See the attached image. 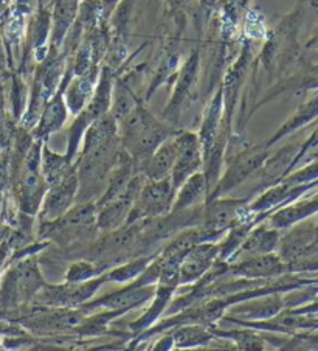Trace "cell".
I'll list each match as a JSON object with an SVG mask.
<instances>
[{
  "label": "cell",
  "mask_w": 318,
  "mask_h": 351,
  "mask_svg": "<svg viewBox=\"0 0 318 351\" xmlns=\"http://www.w3.org/2000/svg\"><path fill=\"white\" fill-rule=\"evenodd\" d=\"M315 115H318V95H317L314 99H310L309 103L303 104V106L298 109V112H297L295 115H293L292 119L289 120V121L286 123V125L282 126L278 132L275 134V137L269 140L266 146L273 145V143L276 142V140H280L282 136H286L287 132H292V131L298 130L299 126H303L304 123H308L309 120L314 119Z\"/></svg>",
  "instance_id": "25"
},
{
  "label": "cell",
  "mask_w": 318,
  "mask_h": 351,
  "mask_svg": "<svg viewBox=\"0 0 318 351\" xmlns=\"http://www.w3.org/2000/svg\"><path fill=\"white\" fill-rule=\"evenodd\" d=\"M309 47H315V49H318V32L314 38H312V40L309 43Z\"/></svg>",
  "instance_id": "31"
},
{
  "label": "cell",
  "mask_w": 318,
  "mask_h": 351,
  "mask_svg": "<svg viewBox=\"0 0 318 351\" xmlns=\"http://www.w3.org/2000/svg\"><path fill=\"white\" fill-rule=\"evenodd\" d=\"M3 11H5V10H0V17H2V13H3Z\"/></svg>",
  "instance_id": "34"
},
{
  "label": "cell",
  "mask_w": 318,
  "mask_h": 351,
  "mask_svg": "<svg viewBox=\"0 0 318 351\" xmlns=\"http://www.w3.org/2000/svg\"><path fill=\"white\" fill-rule=\"evenodd\" d=\"M67 119V106L62 98V89L56 93L55 98L47 101L45 109L40 112L39 125L33 131V137L36 140L50 136L51 132L61 130Z\"/></svg>",
  "instance_id": "17"
},
{
  "label": "cell",
  "mask_w": 318,
  "mask_h": 351,
  "mask_svg": "<svg viewBox=\"0 0 318 351\" xmlns=\"http://www.w3.org/2000/svg\"><path fill=\"white\" fill-rule=\"evenodd\" d=\"M318 210V199L309 202H299L295 206L286 207L282 210H278L272 218H270V227L273 229H286V227L295 224V222L308 218L312 213H315Z\"/></svg>",
  "instance_id": "21"
},
{
  "label": "cell",
  "mask_w": 318,
  "mask_h": 351,
  "mask_svg": "<svg viewBox=\"0 0 318 351\" xmlns=\"http://www.w3.org/2000/svg\"><path fill=\"white\" fill-rule=\"evenodd\" d=\"M44 285L38 263L33 258L23 260L5 275L0 286V305L10 309L23 305L32 300Z\"/></svg>",
  "instance_id": "2"
},
{
  "label": "cell",
  "mask_w": 318,
  "mask_h": 351,
  "mask_svg": "<svg viewBox=\"0 0 318 351\" xmlns=\"http://www.w3.org/2000/svg\"><path fill=\"white\" fill-rule=\"evenodd\" d=\"M175 160V142L174 137H169L152 153L148 159L138 165V171L148 180L167 179L173 171Z\"/></svg>",
  "instance_id": "13"
},
{
  "label": "cell",
  "mask_w": 318,
  "mask_h": 351,
  "mask_svg": "<svg viewBox=\"0 0 318 351\" xmlns=\"http://www.w3.org/2000/svg\"><path fill=\"white\" fill-rule=\"evenodd\" d=\"M247 206H249V197L247 199H210L208 206L205 207L202 213V229L208 232L211 238L219 233L230 230L233 226L239 224L241 215H243Z\"/></svg>",
  "instance_id": "7"
},
{
  "label": "cell",
  "mask_w": 318,
  "mask_h": 351,
  "mask_svg": "<svg viewBox=\"0 0 318 351\" xmlns=\"http://www.w3.org/2000/svg\"><path fill=\"white\" fill-rule=\"evenodd\" d=\"M213 335L228 337L232 339L241 350H262L264 348V339L258 336L256 331H249V330H241V331H217L211 330Z\"/></svg>",
  "instance_id": "26"
},
{
  "label": "cell",
  "mask_w": 318,
  "mask_h": 351,
  "mask_svg": "<svg viewBox=\"0 0 318 351\" xmlns=\"http://www.w3.org/2000/svg\"><path fill=\"white\" fill-rule=\"evenodd\" d=\"M40 153H42V157H40V171H42L45 184L47 186L55 185L56 182H60L62 176L69 171L73 163L69 159L67 154L60 156L53 153L49 146H44Z\"/></svg>",
  "instance_id": "20"
},
{
  "label": "cell",
  "mask_w": 318,
  "mask_h": 351,
  "mask_svg": "<svg viewBox=\"0 0 318 351\" xmlns=\"http://www.w3.org/2000/svg\"><path fill=\"white\" fill-rule=\"evenodd\" d=\"M219 256V244L202 241L190 249L180 263V285H190L202 278Z\"/></svg>",
  "instance_id": "11"
},
{
  "label": "cell",
  "mask_w": 318,
  "mask_h": 351,
  "mask_svg": "<svg viewBox=\"0 0 318 351\" xmlns=\"http://www.w3.org/2000/svg\"><path fill=\"white\" fill-rule=\"evenodd\" d=\"M266 298L261 300H252L249 303H243V305H236L232 308V313L239 315V317L245 319H258L266 320L272 319L278 315L282 308H284V298L280 295H264Z\"/></svg>",
  "instance_id": "18"
},
{
  "label": "cell",
  "mask_w": 318,
  "mask_h": 351,
  "mask_svg": "<svg viewBox=\"0 0 318 351\" xmlns=\"http://www.w3.org/2000/svg\"><path fill=\"white\" fill-rule=\"evenodd\" d=\"M175 142V160L173 171H171V182L174 190L178 191L179 186L185 180L197 173L202 168V146L199 142V136L194 132H179L174 136Z\"/></svg>",
  "instance_id": "8"
},
{
  "label": "cell",
  "mask_w": 318,
  "mask_h": 351,
  "mask_svg": "<svg viewBox=\"0 0 318 351\" xmlns=\"http://www.w3.org/2000/svg\"><path fill=\"white\" fill-rule=\"evenodd\" d=\"M11 0H0V10H7Z\"/></svg>",
  "instance_id": "32"
},
{
  "label": "cell",
  "mask_w": 318,
  "mask_h": 351,
  "mask_svg": "<svg viewBox=\"0 0 318 351\" xmlns=\"http://www.w3.org/2000/svg\"><path fill=\"white\" fill-rule=\"evenodd\" d=\"M156 258V255H143L138 258H132L126 261L125 265L117 266L112 269L110 272H104L108 282H117V283H125L135 280L138 275L149 266V263Z\"/></svg>",
  "instance_id": "24"
},
{
  "label": "cell",
  "mask_w": 318,
  "mask_h": 351,
  "mask_svg": "<svg viewBox=\"0 0 318 351\" xmlns=\"http://www.w3.org/2000/svg\"><path fill=\"white\" fill-rule=\"evenodd\" d=\"M173 2L174 3H182V2H184V0H173Z\"/></svg>",
  "instance_id": "33"
},
{
  "label": "cell",
  "mask_w": 318,
  "mask_h": 351,
  "mask_svg": "<svg viewBox=\"0 0 318 351\" xmlns=\"http://www.w3.org/2000/svg\"><path fill=\"white\" fill-rule=\"evenodd\" d=\"M106 282H108L106 274H101L95 278L87 280V282H66L60 286L44 285L36 292L34 298L40 305L50 308H78L82 303L89 302Z\"/></svg>",
  "instance_id": "4"
},
{
  "label": "cell",
  "mask_w": 318,
  "mask_h": 351,
  "mask_svg": "<svg viewBox=\"0 0 318 351\" xmlns=\"http://www.w3.org/2000/svg\"><path fill=\"white\" fill-rule=\"evenodd\" d=\"M289 265L282 261L280 255L273 252L247 256L239 261H234L228 266V272L232 275H238L247 280H261L267 277L289 272Z\"/></svg>",
  "instance_id": "10"
},
{
  "label": "cell",
  "mask_w": 318,
  "mask_h": 351,
  "mask_svg": "<svg viewBox=\"0 0 318 351\" xmlns=\"http://www.w3.org/2000/svg\"><path fill=\"white\" fill-rule=\"evenodd\" d=\"M267 156V146H255V148H249L244 151V153L234 157V160L232 162V165L228 167L227 173L223 174V178L216 184L215 190L210 193V199L225 195L227 191L236 189V186L245 182L247 179H250L252 176L264 165Z\"/></svg>",
  "instance_id": "5"
},
{
  "label": "cell",
  "mask_w": 318,
  "mask_h": 351,
  "mask_svg": "<svg viewBox=\"0 0 318 351\" xmlns=\"http://www.w3.org/2000/svg\"><path fill=\"white\" fill-rule=\"evenodd\" d=\"M173 343H174V339H173V336L171 335H168V336H164L160 342H157V350H169L171 347H173Z\"/></svg>",
  "instance_id": "29"
},
{
  "label": "cell",
  "mask_w": 318,
  "mask_h": 351,
  "mask_svg": "<svg viewBox=\"0 0 318 351\" xmlns=\"http://www.w3.org/2000/svg\"><path fill=\"white\" fill-rule=\"evenodd\" d=\"M78 193V176L73 163L60 182L47 189L40 202V221H55L73 207Z\"/></svg>",
  "instance_id": "6"
},
{
  "label": "cell",
  "mask_w": 318,
  "mask_h": 351,
  "mask_svg": "<svg viewBox=\"0 0 318 351\" xmlns=\"http://www.w3.org/2000/svg\"><path fill=\"white\" fill-rule=\"evenodd\" d=\"M175 197V190L171 179L162 180H148L141 186L137 197H135L134 206L129 212V216L125 224H134L141 219L157 218L171 212Z\"/></svg>",
  "instance_id": "3"
},
{
  "label": "cell",
  "mask_w": 318,
  "mask_h": 351,
  "mask_svg": "<svg viewBox=\"0 0 318 351\" xmlns=\"http://www.w3.org/2000/svg\"><path fill=\"white\" fill-rule=\"evenodd\" d=\"M284 350H318V335H293L291 341L281 343Z\"/></svg>",
  "instance_id": "28"
},
{
  "label": "cell",
  "mask_w": 318,
  "mask_h": 351,
  "mask_svg": "<svg viewBox=\"0 0 318 351\" xmlns=\"http://www.w3.org/2000/svg\"><path fill=\"white\" fill-rule=\"evenodd\" d=\"M207 191L210 193L207 176H205V173L199 171L194 173L179 186V190L175 191L178 195L174 197L171 212H179V210L202 206L205 197H207Z\"/></svg>",
  "instance_id": "14"
},
{
  "label": "cell",
  "mask_w": 318,
  "mask_h": 351,
  "mask_svg": "<svg viewBox=\"0 0 318 351\" xmlns=\"http://www.w3.org/2000/svg\"><path fill=\"white\" fill-rule=\"evenodd\" d=\"M197 70H199V55L193 53L190 60L185 62L184 69H182L173 99H171L168 108L164 109V112H163V115L167 117L169 121H175L179 119L182 104H184V101L188 97V93H190V90H191L194 80H196V77H197Z\"/></svg>",
  "instance_id": "15"
},
{
  "label": "cell",
  "mask_w": 318,
  "mask_h": 351,
  "mask_svg": "<svg viewBox=\"0 0 318 351\" xmlns=\"http://www.w3.org/2000/svg\"><path fill=\"white\" fill-rule=\"evenodd\" d=\"M98 75V69L92 67L89 72L75 77V80L70 83L66 92V99H64L70 112L78 115L87 106V103L90 101L93 93H95V81Z\"/></svg>",
  "instance_id": "16"
},
{
  "label": "cell",
  "mask_w": 318,
  "mask_h": 351,
  "mask_svg": "<svg viewBox=\"0 0 318 351\" xmlns=\"http://www.w3.org/2000/svg\"><path fill=\"white\" fill-rule=\"evenodd\" d=\"M213 337H215L213 332L205 330L204 325H196V324L179 325V328L175 330L173 335L174 345L179 348L202 347V345H208Z\"/></svg>",
  "instance_id": "23"
},
{
  "label": "cell",
  "mask_w": 318,
  "mask_h": 351,
  "mask_svg": "<svg viewBox=\"0 0 318 351\" xmlns=\"http://www.w3.org/2000/svg\"><path fill=\"white\" fill-rule=\"evenodd\" d=\"M76 14V0H58L53 14V49L60 45L73 22Z\"/></svg>",
  "instance_id": "22"
},
{
  "label": "cell",
  "mask_w": 318,
  "mask_h": 351,
  "mask_svg": "<svg viewBox=\"0 0 318 351\" xmlns=\"http://www.w3.org/2000/svg\"><path fill=\"white\" fill-rule=\"evenodd\" d=\"M157 285H146V286H135L134 283L125 286L119 291L112 292L109 295H104L98 300H89L82 303L78 308L86 314L90 309L104 308V309H120L123 313H127L129 309L143 305L145 302L151 300L156 294Z\"/></svg>",
  "instance_id": "9"
},
{
  "label": "cell",
  "mask_w": 318,
  "mask_h": 351,
  "mask_svg": "<svg viewBox=\"0 0 318 351\" xmlns=\"http://www.w3.org/2000/svg\"><path fill=\"white\" fill-rule=\"evenodd\" d=\"M5 50H3V45H2V40H0V70L5 69Z\"/></svg>",
  "instance_id": "30"
},
{
  "label": "cell",
  "mask_w": 318,
  "mask_h": 351,
  "mask_svg": "<svg viewBox=\"0 0 318 351\" xmlns=\"http://www.w3.org/2000/svg\"><path fill=\"white\" fill-rule=\"evenodd\" d=\"M280 233L276 229H267V227H256V229H252L249 235L244 238V241L241 243L239 247L234 250V252L230 255L227 263H234L247 256L253 255H261V254H270L275 252V249L278 247L280 244Z\"/></svg>",
  "instance_id": "12"
},
{
  "label": "cell",
  "mask_w": 318,
  "mask_h": 351,
  "mask_svg": "<svg viewBox=\"0 0 318 351\" xmlns=\"http://www.w3.org/2000/svg\"><path fill=\"white\" fill-rule=\"evenodd\" d=\"M173 126L158 121L141 104H137L120 121L119 136L121 138V146L137 163V168L141 162H145L154 153L158 145L173 137Z\"/></svg>",
  "instance_id": "1"
},
{
  "label": "cell",
  "mask_w": 318,
  "mask_h": 351,
  "mask_svg": "<svg viewBox=\"0 0 318 351\" xmlns=\"http://www.w3.org/2000/svg\"><path fill=\"white\" fill-rule=\"evenodd\" d=\"M101 274H104V272L93 261H90V260H78V261L72 263L70 267L67 269L66 282H72V283L87 282V280L95 278Z\"/></svg>",
  "instance_id": "27"
},
{
  "label": "cell",
  "mask_w": 318,
  "mask_h": 351,
  "mask_svg": "<svg viewBox=\"0 0 318 351\" xmlns=\"http://www.w3.org/2000/svg\"><path fill=\"white\" fill-rule=\"evenodd\" d=\"M178 289V286H169V285H157L156 288V294H154V300H152L151 306L148 311H146L141 317L134 322L131 325V328L138 332V331H146L149 328V326L154 324V322L158 319V315H162L164 313V309L168 308L169 302H171V297H173L174 291Z\"/></svg>",
  "instance_id": "19"
}]
</instances>
